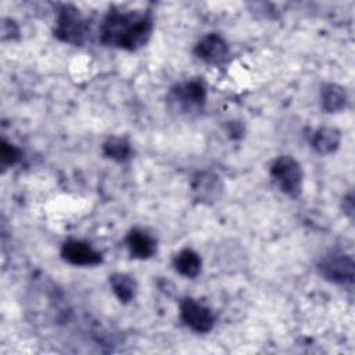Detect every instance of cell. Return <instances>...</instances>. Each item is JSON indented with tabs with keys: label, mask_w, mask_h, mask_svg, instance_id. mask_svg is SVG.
<instances>
[{
	"label": "cell",
	"mask_w": 355,
	"mask_h": 355,
	"mask_svg": "<svg viewBox=\"0 0 355 355\" xmlns=\"http://www.w3.org/2000/svg\"><path fill=\"white\" fill-rule=\"evenodd\" d=\"M89 33L87 21L73 6H62L57 15L54 36L65 43L82 46Z\"/></svg>",
	"instance_id": "7a4b0ae2"
},
{
	"label": "cell",
	"mask_w": 355,
	"mask_h": 355,
	"mask_svg": "<svg viewBox=\"0 0 355 355\" xmlns=\"http://www.w3.org/2000/svg\"><path fill=\"white\" fill-rule=\"evenodd\" d=\"M61 257L75 266H94L101 263V254L83 240L69 239L61 247Z\"/></svg>",
	"instance_id": "52a82bcc"
},
{
	"label": "cell",
	"mask_w": 355,
	"mask_h": 355,
	"mask_svg": "<svg viewBox=\"0 0 355 355\" xmlns=\"http://www.w3.org/2000/svg\"><path fill=\"white\" fill-rule=\"evenodd\" d=\"M201 257L191 248H183L173 257V268L184 277H196L201 272Z\"/></svg>",
	"instance_id": "4fadbf2b"
},
{
	"label": "cell",
	"mask_w": 355,
	"mask_h": 355,
	"mask_svg": "<svg viewBox=\"0 0 355 355\" xmlns=\"http://www.w3.org/2000/svg\"><path fill=\"white\" fill-rule=\"evenodd\" d=\"M320 104L326 112H340L347 108L348 94L337 83H324L320 89Z\"/></svg>",
	"instance_id": "8fae6325"
},
{
	"label": "cell",
	"mask_w": 355,
	"mask_h": 355,
	"mask_svg": "<svg viewBox=\"0 0 355 355\" xmlns=\"http://www.w3.org/2000/svg\"><path fill=\"white\" fill-rule=\"evenodd\" d=\"M341 141V133L338 129L331 126L318 128L311 137V144L318 154H331L334 153Z\"/></svg>",
	"instance_id": "7c38bea8"
},
{
	"label": "cell",
	"mask_w": 355,
	"mask_h": 355,
	"mask_svg": "<svg viewBox=\"0 0 355 355\" xmlns=\"http://www.w3.org/2000/svg\"><path fill=\"white\" fill-rule=\"evenodd\" d=\"M343 208H344V212L352 218L354 215V196L352 193H349L348 196H345L343 198Z\"/></svg>",
	"instance_id": "ac0fdd59"
},
{
	"label": "cell",
	"mask_w": 355,
	"mask_h": 355,
	"mask_svg": "<svg viewBox=\"0 0 355 355\" xmlns=\"http://www.w3.org/2000/svg\"><path fill=\"white\" fill-rule=\"evenodd\" d=\"M270 176L277 187L290 197H298L302 190L301 165L290 155L277 157L270 166Z\"/></svg>",
	"instance_id": "3957f363"
},
{
	"label": "cell",
	"mask_w": 355,
	"mask_h": 355,
	"mask_svg": "<svg viewBox=\"0 0 355 355\" xmlns=\"http://www.w3.org/2000/svg\"><path fill=\"white\" fill-rule=\"evenodd\" d=\"M180 319L196 333H208L215 326L214 312L194 298H184L180 302Z\"/></svg>",
	"instance_id": "8992f818"
},
{
	"label": "cell",
	"mask_w": 355,
	"mask_h": 355,
	"mask_svg": "<svg viewBox=\"0 0 355 355\" xmlns=\"http://www.w3.org/2000/svg\"><path fill=\"white\" fill-rule=\"evenodd\" d=\"M18 36V26L12 19H3L1 22V37L6 39H14Z\"/></svg>",
	"instance_id": "e0dca14e"
},
{
	"label": "cell",
	"mask_w": 355,
	"mask_h": 355,
	"mask_svg": "<svg viewBox=\"0 0 355 355\" xmlns=\"http://www.w3.org/2000/svg\"><path fill=\"white\" fill-rule=\"evenodd\" d=\"M132 146L126 137L111 136L103 143V154L116 162H125L132 157Z\"/></svg>",
	"instance_id": "9a60e30c"
},
{
	"label": "cell",
	"mask_w": 355,
	"mask_h": 355,
	"mask_svg": "<svg viewBox=\"0 0 355 355\" xmlns=\"http://www.w3.org/2000/svg\"><path fill=\"white\" fill-rule=\"evenodd\" d=\"M196 55L207 64H223L229 57V46L226 40L218 33H208L202 36L196 47Z\"/></svg>",
	"instance_id": "ba28073f"
},
{
	"label": "cell",
	"mask_w": 355,
	"mask_h": 355,
	"mask_svg": "<svg viewBox=\"0 0 355 355\" xmlns=\"http://www.w3.org/2000/svg\"><path fill=\"white\" fill-rule=\"evenodd\" d=\"M319 275L334 284H352L355 276V263L351 257L344 254H333L324 257L318 263Z\"/></svg>",
	"instance_id": "5b68a950"
},
{
	"label": "cell",
	"mask_w": 355,
	"mask_h": 355,
	"mask_svg": "<svg viewBox=\"0 0 355 355\" xmlns=\"http://www.w3.org/2000/svg\"><path fill=\"white\" fill-rule=\"evenodd\" d=\"M110 286L122 304L130 302L137 293L136 280L126 273H112L110 275Z\"/></svg>",
	"instance_id": "5bb4252c"
},
{
	"label": "cell",
	"mask_w": 355,
	"mask_h": 355,
	"mask_svg": "<svg viewBox=\"0 0 355 355\" xmlns=\"http://www.w3.org/2000/svg\"><path fill=\"white\" fill-rule=\"evenodd\" d=\"M191 189L197 200L204 202H212L218 200L219 196L222 194L223 183L220 182L219 176L214 172L202 171L194 176Z\"/></svg>",
	"instance_id": "9c48e42d"
},
{
	"label": "cell",
	"mask_w": 355,
	"mask_h": 355,
	"mask_svg": "<svg viewBox=\"0 0 355 355\" xmlns=\"http://www.w3.org/2000/svg\"><path fill=\"white\" fill-rule=\"evenodd\" d=\"M125 241L130 255L137 259L151 258L157 251V240L140 227H133L128 233Z\"/></svg>",
	"instance_id": "30bf717a"
},
{
	"label": "cell",
	"mask_w": 355,
	"mask_h": 355,
	"mask_svg": "<svg viewBox=\"0 0 355 355\" xmlns=\"http://www.w3.org/2000/svg\"><path fill=\"white\" fill-rule=\"evenodd\" d=\"M19 158V150L10 141L1 139L0 141V162L3 168L14 165Z\"/></svg>",
	"instance_id": "2e32d148"
},
{
	"label": "cell",
	"mask_w": 355,
	"mask_h": 355,
	"mask_svg": "<svg viewBox=\"0 0 355 355\" xmlns=\"http://www.w3.org/2000/svg\"><path fill=\"white\" fill-rule=\"evenodd\" d=\"M207 100V89L198 79H193L184 83L173 86L169 92V105L179 112L200 111Z\"/></svg>",
	"instance_id": "277c9868"
},
{
	"label": "cell",
	"mask_w": 355,
	"mask_h": 355,
	"mask_svg": "<svg viewBox=\"0 0 355 355\" xmlns=\"http://www.w3.org/2000/svg\"><path fill=\"white\" fill-rule=\"evenodd\" d=\"M153 32V18L144 11H110L98 29L105 46L135 51L143 47Z\"/></svg>",
	"instance_id": "6da1fadb"
}]
</instances>
